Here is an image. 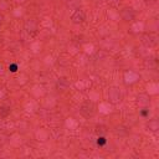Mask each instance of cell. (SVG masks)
I'll return each instance as SVG.
<instances>
[{"label":"cell","mask_w":159,"mask_h":159,"mask_svg":"<svg viewBox=\"0 0 159 159\" xmlns=\"http://www.w3.org/2000/svg\"><path fill=\"white\" fill-rule=\"evenodd\" d=\"M155 39H157V37L153 36V35H144L143 39H142V42H143L144 45H147V46H153V45L157 43Z\"/></svg>","instance_id":"7"},{"label":"cell","mask_w":159,"mask_h":159,"mask_svg":"<svg viewBox=\"0 0 159 159\" xmlns=\"http://www.w3.org/2000/svg\"><path fill=\"white\" fill-rule=\"evenodd\" d=\"M148 112H149V109L143 108V109H142V112H140V114H142L143 117H147V116H148Z\"/></svg>","instance_id":"12"},{"label":"cell","mask_w":159,"mask_h":159,"mask_svg":"<svg viewBox=\"0 0 159 159\" xmlns=\"http://www.w3.org/2000/svg\"><path fill=\"white\" fill-rule=\"evenodd\" d=\"M108 99L109 102H112L113 104H117L122 101V93L117 87H111L108 89Z\"/></svg>","instance_id":"1"},{"label":"cell","mask_w":159,"mask_h":159,"mask_svg":"<svg viewBox=\"0 0 159 159\" xmlns=\"http://www.w3.org/2000/svg\"><path fill=\"white\" fill-rule=\"evenodd\" d=\"M81 4V0H66V5L68 7H73V9H78Z\"/></svg>","instance_id":"9"},{"label":"cell","mask_w":159,"mask_h":159,"mask_svg":"<svg viewBox=\"0 0 159 159\" xmlns=\"http://www.w3.org/2000/svg\"><path fill=\"white\" fill-rule=\"evenodd\" d=\"M106 143H107V140H106L104 137H98V138H97V144H98L99 147H103Z\"/></svg>","instance_id":"10"},{"label":"cell","mask_w":159,"mask_h":159,"mask_svg":"<svg viewBox=\"0 0 159 159\" xmlns=\"http://www.w3.org/2000/svg\"><path fill=\"white\" fill-rule=\"evenodd\" d=\"M68 87H70V81H68L67 78H65V77L58 78V81H57V88H58V89L66 91Z\"/></svg>","instance_id":"6"},{"label":"cell","mask_w":159,"mask_h":159,"mask_svg":"<svg viewBox=\"0 0 159 159\" xmlns=\"http://www.w3.org/2000/svg\"><path fill=\"white\" fill-rule=\"evenodd\" d=\"M84 19H86V15H84V12L78 7V9H76V11L72 14V16H71V20H72V22L73 24H81V22H83L84 21Z\"/></svg>","instance_id":"4"},{"label":"cell","mask_w":159,"mask_h":159,"mask_svg":"<svg viewBox=\"0 0 159 159\" xmlns=\"http://www.w3.org/2000/svg\"><path fill=\"white\" fill-rule=\"evenodd\" d=\"M2 20H4V16H2V15H1V14H0V24H1V22H2Z\"/></svg>","instance_id":"13"},{"label":"cell","mask_w":159,"mask_h":159,"mask_svg":"<svg viewBox=\"0 0 159 159\" xmlns=\"http://www.w3.org/2000/svg\"><path fill=\"white\" fill-rule=\"evenodd\" d=\"M9 70H10L11 72H16V71H17V65H16V63L10 65V66H9Z\"/></svg>","instance_id":"11"},{"label":"cell","mask_w":159,"mask_h":159,"mask_svg":"<svg viewBox=\"0 0 159 159\" xmlns=\"http://www.w3.org/2000/svg\"><path fill=\"white\" fill-rule=\"evenodd\" d=\"M148 128L152 132H157L159 129V122H158V119H150L149 123H148Z\"/></svg>","instance_id":"8"},{"label":"cell","mask_w":159,"mask_h":159,"mask_svg":"<svg viewBox=\"0 0 159 159\" xmlns=\"http://www.w3.org/2000/svg\"><path fill=\"white\" fill-rule=\"evenodd\" d=\"M120 17L124 21H132L135 17V12H134V10L132 7H124L120 11Z\"/></svg>","instance_id":"3"},{"label":"cell","mask_w":159,"mask_h":159,"mask_svg":"<svg viewBox=\"0 0 159 159\" xmlns=\"http://www.w3.org/2000/svg\"><path fill=\"white\" fill-rule=\"evenodd\" d=\"M137 103H138L139 107H142V108H147V107L149 106V103H150V98H149V96H148L147 93H142V94L138 96V98H137Z\"/></svg>","instance_id":"5"},{"label":"cell","mask_w":159,"mask_h":159,"mask_svg":"<svg viewBox=\"0 0 159 159\" xmlns=\"http://www.w3.org/2000/svg\"><path fill=\"white\" fill-rule=\"evenodd\" d=\"M81 113L89 118V117H93L94 113H96V106L92 103V102H84L82 106H81Z\"/></svg>","instance_id":"2"}]
</instances>
